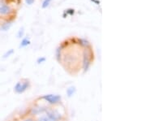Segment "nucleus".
<instances>
[{
    "label": "nucleus",
    "instance_id": "1",
    "mask_svg": "<svg viewBox=\"0 0 146 121\" xmlns=\"http://www.w3.org/2000/svg\"><path fill=\"white\" fill-rule=\"evenodd\" d=\"M42 99H44L50 104H57L61 100V97L58 94H46L42 96Z\"/></svg>",
    "mask_w": 146,
    "mask_h": 121
},
{
    "label": "nucleus",
    "instance_id": "2",
    "mask_svg": "<svg viewBox=\"0 0 146 121\" xmlns=\"http://www.w3.org/2000/svg\"><path fill=\"white\" fill-rule=\"evenodd\" d=\"M29 87V82L28 80H25V82H17V84L14 87V90L17 94H22L25 91H26Z\"/></svg>",
    "mask_w": 146,
    "mask_h": 121
},
{
    "label": "nucleus",
    "instance_id": "3",
    "mask_svg": "<svg viewBox=\"0 0 146 121\" xmlns=\"http://www.w3.org/2000/svg\"><path fill=\"white\" fill-rule=\"evenodd\" d=\"M91 55L89 51H84V58H83V68L84 72H87L90 67L91 63Z\"/></svg>",
    "mask_w": 146,
    "mask_h": 121
},
{
    "label": "nucleus",
    "instance_id": "4",
    "mask_svg": "<svg viewBox=\"0 0 146 121\" xmlns=\"http://www.w3.org/2000/svg\"><path fill=\"white\" fill-rule=\"evenodd\" d=\"M46 110V109L45 107H42V106H34V107L31 108L30 113H31L32 115L35 116V115H39V114H41L42 112H44Z\"/></svg>",
    "mask_w": 146,
    "mask_h": 121
},
{
    "label": "nucleus",
    "instance_id": "5",
    "mask_svg": "<svg viewBox=\"0 0 146 121\" xmlns=\"http://www.w3.org/2000/svg\"><path fill=\"white\" fill-rule=\"evenodd\" d=\"M47 115L48 116H50V117H52L54 118V120H58L59 119H61V116H60V114L59 113H58L56 111H47Z\"/></svg>",
    "mask_w": 146,
    "mask_h": 121
},
{
    "label": "nucleus",
    "instance_id": "6",
    "mask_svg": "<svg viewBox=\"0 0 146 121\" xmlns=\"http://www.w3.org/2000/svg\"><path fill=\"white\" fill-rule=\"evenodd\" d=\"M12 25V21H6L5 23L3 24V25L0 28L1 31H7L10 29V28Z\"/></svg>",
    "mask_w": 146,
    "mask_h": 121
},
{
    "label": "nucleus",
    "instance_id": "7",
    "mask_svg": "<svg viewBox=\"0 0 146 121\" xmlns=\"http://www.w3.org/2000/svg\"><path fill=\"white\" fill-rule=\"evenodd\" d=\"M10 12V7L7 5H3L0 7V14L6 15Z\"/></svg>",
    "mask_w": 146,
    "mask_h": 121
},
{
    "label": "nucleus",
    "instance_id": "8",
    "mask_svg": "<svg viewBox=\"0 0 146 121\" xmlns=\"http://www.w3.org/2000/svg\"><path fill=\"white\" fill-rule=\"evenodd\" d=\"M38 121H58L56 120H54V118L52 117H50V116H41L39 119H38Z\"/></svg>",
    "mask_w": 146,
    "mask_h": 121
},
{
    "label": "nucleus",
    "instance_id": "9",
    "mask_svg": "<svg viewBox=\"0 0 146 121\" xmlns=\"http://www.w3.org/2000/svg\"><path fill=\"white\" fill-rule=\"evenodd\" d=\"M75 93H76V87L75 86H71V87H69L67 90V95L69 98H71L72 96H73Z\"/></svg>",
    "mask_w": 146,
    "mask_h": 121
},
{
    "label": "nucleus",
    "instance_id": "10",
    "mask_svg": "<svg viewBox=\"0 0 146 121\" xmlns=\"http://www.w3.org/2000/svg\"><path fill=\"white\" fill-rule=\"evenodd\" d=\"M29 44H30L29 39H28V38H24V39L21 41V44H20V47H25L27 46H29Z\"/></svg>",
    "mask_w": 146,
    "mask_h": 121
},
{
    "label": "nucleus",
    "instance_id": "11",
    "mask_svg": "<svg viewBox=\"0 0 146 121\" xmlns=\"http://www.w3.org/2000/svg\"><path fill=\"white\" fill-rule=\"evenodd\" d=\"M79 43L84 47H89V41H87L86 39H80L79 40Z\"/></svg>",
    "mask_w": 146,
    "mask_h": 121
},
{
    "label": "nucleus",
    "instance_id": "12",
    "mask_svg": "<svg viewBox=\"0 0 146 121\" xmlns=\"http://www.w3.org/2000/svg\"><path fill=\"white\" fill-rule=\"evenodd\" d=\"M14 53V50L13 49H11V50H8L7 52L3 55V59H7V58H8V57H10L11 55H12Z\"/></svg>",
    "mask_w": 146,
    "mask_h": 121
},
{
    "label": "nucleus",
    "instance_id": "13",
    "mask_svg": "<svg viewBox=\"0 0 146 121\" xmlns=\"http://www.w3.org/2000/svg\"><path fill=\"white\" fill-rule=\"evenodd\" d=\"M50 2H51V0H44V2H43L42 5V8H46L47 7L50 5Z\"/></svg>",
    "mask_w": 146,
    "mask_h": 121
},
{
    "label": "nucleus",
    "instance_id": "14",
    "mask_svg": "<svg viewBox=\"0 0 146 121\" xmlns=\"http://www.w3.org/2000/svg\"><path fill=\"white\" fill-rule=\"evenodd\" d=\"M24 33H25L24 28H21V29L18 31V33H17V37H18V38H21V37H23V35H24Z\"/></svg>",
    "mask_w": 146,
    "mask_h": 121
},
{
    "label": "nucleus",
    "instance_id": "15",
    "mask_svg": "<svg viewBox=\"0 0 146 121\" xmlns=\"http://www.w3.org/2000/svg\"><path fill=\"white\" fill-rule=\"evenodd\" d=\"M60 57H61V49L58 48L56 50V58H57L58 61L60 60Z\"/></svg>",
    "mask_w": 146,
    "mask_h": 121
},
{
    "label": "nucleus",
    "instance_id": "16",
    "mask_svg": "<svg viewBox=\"0 0 146 121\" xmlns=\"http://www.w3.org/2000/svg\"><path fill=\"white\" fill-rule=\"evenodd\" d=\"M46 61V58L45 57H42V58H39L37 59V63H42L43 62Z\"/></svg>",
    "mask_w": 146,
    "mask_h": 121
},
{
    "label": "nucleus",
    "instance_id": "17",
    "mask_svg": "<svg viewBox=\"0 0 146 121\" xmlns=\"http://www.w3.org/2000/svg\"><path fill=\"white\" fill-rule=\"evenodd\" d=\"M34 1L35 0H25V2H26V3L28 5H32L34 3Z\"/></svg>",
    "mask_w": 146,
    "mask_h": 121
},
{
    "label": "nucleus",
    "instance_id": "18",
    "mask_svg": "<svg viewBox=\"0 0 146 121\" xmlns=\"http://www.w3.org/2000/svg\"><path fill=\"white\" fill-rule=\"evenodd\" d=\"M67 12H68V14H70V15H73L74 14V10L73 9H68L67 11Z\"/></svg>",
    "mask_w": 146,
    "mask_h": 121
},
{
    "label": "nucleus",
    "instance_id": "19",
    "mask_svg": "<svg viewBox=\"0 0 146 121\" xmlns=\"http://www.w3.org/2000/svg\"><path fill=\"white\" fill-rule=\"evenodd\" d=\"M24 121H33V120H31V119H27V120H25Z\"/></svg>",
    "mask_w": 146,
    "mask_h": 121
}]
</instances>
